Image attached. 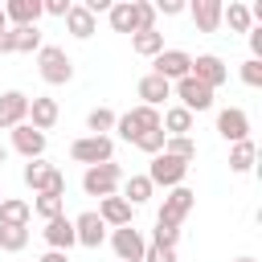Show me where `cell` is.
Segmentation results:
<instances>
[{
  "instance_id": "6da1fadb",
  "label": "cell",
  "mask_w": 262,
  "mask_h": 262,
  "mask_svg": "<svg viewBox=\"0 0 262 262\" xmlns=\"http://www.w3.org/2000/svg\"><path fill=\"white\" fill-rule=\"evenodd\" d=\"M37 74H41V82H49V86H66V82L74 78V61H70V53H66L61 45H41V49H37Z\"/></svg>"
},
{
  "instance_id": "7a4b0ae2",
  "label": "cell",
  "mask_w": 262,
  "mask_h": 262,
  "mask_svg": "<svg viewBox=\"0 0 262 262\" xmlns=\"http://www.w3.org/2000/svg\"><path fill=\"white\" fill-rule=\"evenodd\" d=\"M70 160L74 164H86V168L106 164V160H115V139L111 135H78L70 143Z\"/></svg>"
},
{
  "instance_id": "3957f363",
  "label": "cell",
  "mask_w": 262,
  "mask_h": 262,
  "mask_svg": "<svg viewBox=\"0 0 262 262\" xmlns=\"http://www.w3.org/2000/svg\"><path fill=\"white\" fill-rule=\"evenodd\" d=\"M123 184V168L115 164V160H106V164H94V168H86L82 172V192L86 196H115V188Z\"/></svg>"
},
{
  "instance_id": "277c9868",
  "label": "cell",
  "mask_w": 262,
  "mask_h": 262,
  "mask_svg": "<svg viewBox=\"0 0 262 262\" xmlns=\"http://www.w3.org/2000/svg\"><path fill=\"white\" fill-rule=\"evenodd\" d=\"M156 127H160V111H156V106H143V102L115 119V131H119V139H127V143H135L139 135L156 131Z\"/></svg>"
},
{
  "instance_id": "5b68a950",
  "label": "cell",
  "mask_w": 262,
  "mask_h": 262,
  "mask_svg": "<svg viewBox=\"0 0 262 262\" xmlns=\"http://www.w3.org/2000/svg\"><path fill=\"white\" fill-rule=\"evenodd\" d=\"M143 176L151 180V188H176V184H184L188 164L176 160V156H168V151H160V156H151V164H147Z\"/></svg>"
},
{
  "instance_id": "8992f818",
  "label": "cell",
  "mask_w": 262,
  "mask_h": 262,
  "mask_svg": "<svg viewBox=\"0 0 262 262\" xmlns=\"http://www.w3.org/2000/svg\"><path fill=\"white\" fill-rule=\"evenodd\" d=\"M192 205H196V192H192V188H184V184H176V188H168V196H164V205H160L156 221H160V225L180 229V221L192 213Z\"/></svg>"
},
{
  "instance_id": "52a82bcc",
  "label": "cell",
  "mask_w": 262,
  "mask_h": 262,
  "mask_svg": "<svg viewBox=\"0 0 262 262\" xmlns=\"http://www.w3.org/2000/svg\"><path fill=\"white\" fill-rule=\"evenodd\" d=\"M188 70H192V53L188 49H164V53L151 57V74L164 78V82H180V78H188Z\"/></svg>"
},
{
  "instance_id": "ba28073f",
  "label": "cell",
  "mask_w": 262,
  "mask_h": 262,
  "mask_svg": "<svg viewBox=\"0 0 262 262\" xmlns=\"http://www.w3.org/2000/svg\"><path fill=\"white\" fill-rule=\"evenodd\" d=\"M172 94L180 98L176 106H184L188 115H201V111H209V106H213V90H209V86H201L192 74H188V78H180V82H172Z\"/></svg>"
},
{
  "instance_id": "9c48e42d",
  "label": "cell",
  "mask_w": 262,
  "mask_h": 262,
  "mask_svg": "<svg viewBox=\"0 0 262 262\" xmlns=\"http://www.w3.org/2000/svg\"><path fill=\"white\" fill-rule=\"evenodd\" d=\"M188 74H192L201 86H209V90H217V86H225V82H229V66H225L217 53H196Z\"/></svg>"
},
{
  "instance_id": "30bf717a",
  "label": "cell",
  "mask_w": 262,
  "mask_h": 262,
  "mask_svg": "<svg viewBox=\"0 0 262 262\" xmlns=\"http://www.w3.org/2000/svg\"><path fill=\"white\" fill-rule=\"evenodd\" d=\"M111 250H115L119 262H143L147 242H143V233L135 225H123V229H111Z\"/></svg>"
},
{
  "instance_id": "8fae6325",
  "label": "cell",
  "mask_w": 262,
  "mask_h": 262,
  "mask_svg": "<svg viewBox=\"0 0 262 262\" xmlns=\"http://www.w3.org/2000/svg\"><path fill=\"white\" fill-rule=\"evenodd\" d=\"M217 135H221L225 143H242V139H250V115H246L242 106H225V111H217Z\"/></svg>"
},
{
  "instance_id": "7c38bea8",
  "label": "cell",
  "mask_w": 262,
  "mask_h": 262,
  "mask_svg": "<svg viewBox=\"0 0 262 262\" xmlns=\"http://www.w3.org/2000/svg\"><path fill=\"white\" fill-rule=\"evenodd\" d=\"M74 237H78V246H86V250H98V246L106 242V225H102V217H98L94 209L78 213V217H74Z\"/></svg>"
},
{
  "instance_id": "4fadbf2b",
  "label": "cell",
  "mask_w": 262,
  "mask_h": 262,
  "mask_svg": "<svg viewBox=\"0 0 262 262\" xmlns=\"http://www.w3.org/2000/svg\"><path fill=\"white\" fill-rule=\"evenodd\" d=\"M20 123H29V94L4 90V94H0V131H12V127H20Z\"/></svg>"
},
{
  "instance_id": "5bb4252c",
  "label": "cell",
  "mask_w": 262,
  "mask_h": 262,
  "mask_svg": "<svg viewBox=\"0 0 262 262\" xmlns=\"http://www.w3.org/2000/svg\"><path fill=\"white\" fill-rule=\"evenodd\" d=\"M12 151H20L25 160H41L45 156V135L37 127L20 123V127H12Z\"/></svg>"
},
{
  "instance_id": "9a60e30c",
  "label": "cell",
  "mask_w": 262,
  "mask_h": 262,
  "mask_svg": "<svg viewBox=\"0 0 262 262\" xmlns=\"http://www.w3.org/2000/svg\"><path fill=\"white\" fill-rule=\"evenodd\" d=\"M94 213L102 217V225H106V229H123V225H131V213H135V209H131V205L115 192V196H102Z\"/></svg>"
},
{
  "instance_id": "2e32d148",
  "label": "cell",
  "mask_w": 262,
  "mask_h": 262,
  "mask_svg": "<svg viewBox=\"0 0 262 262\" xmlns=\"http://www.w3.org/2000/svg\"><path fill=\"white\" fill-rule=\"evenodd\" d=\"M45 242H49V250H61V254H70V246H78V237H74V217H53V221H45Z\"/></svg>"
},
{
  "instance_id": "e0dca14e",
  "label": "cell",
  "mask_w": 262,
  "mask_h": 262,
  "mask_svg": "<svg viewBox=\"0 0 262 262\" xmlns=\"http://www.w3.org/2000/svg\"><path fill=\"white\" fill-rule=\"evenodd\" d=\"M57 98H49V94H37V98H29V127H37L41 135L57 123Z\"/></svg>"
},
{
  "instance_id": "ac0fdd59",
  "label": "cell",
  "mask_w": 262,
  "mask_h": 262,
  "mask_svg": "<svg viewBox=\"0 0 262 262\" xmlns=\"http://www.w3.org/2000/svg\"><path fill=\"white\" fill-rule=\"evenodd\" d=\"M4 20H12V29L37 25L41 20V0H8L4 4Z\"/></svg>"
},
{
  "instance_id": "d6986e66",
  "label": "cell",
  "mask_w": 262,
  "mask_h": 262,
  "mask_svg": "<svg viewBox=\"0 0 262 262\" xmlns=\"http://www.w3.org/2000/svg\"><path fill=\"white\" fill-rule=\"evenodd\" d=\"M135 94L143 98V106H156V111H160V102L172 98V82H164V78H156V74H143L139 86H135Z\"/></svg>"
},
{
  "instance_id": "ffe728a7",
  "label": "cell",
  "mask_w": 262,
  "mask_h": 262,
  "mask_svg": "<svg viewBox=\"0 0 262 262\" xmlns=\"http://www.w3.org/2000/svg\"><path fill=\"white\" fill-rule=\"evenodd\" d=\"M188 12H192V25L201 33H217L221 29V0H196Z\"/></svg>"
},
{
  "instance_id": "44dd1931",
  "label": "cell",
  "mask_w": 262,
  "mask_h": 262,
  "mask_svg": "<svg viewBox=\"0 0 262 262\" xmlns=\"http://www.w3.org/2000/svg\"><path fill=\"white\" fill-rule=\"evenodd\" d=\"M33 221V205L20 196H4L0 201V225H29Z\"/></svg>"
},
{
  "instance_id": "7402d4cb",
  "label": "cell",
  "mask_w": 262,
  "mask_h": 262,
  "mask_svg": "<svg viewBox=\"0 0 262 262\" xmlns=\"http://www.w3.org/2000/svg\"><path fill=\"white\" fill-rule=\"evenodd\" d=\"M192 123H196V115H188L184 106H168V111L160 115L164 135H188V131H192Z\"/></svg>"
},
{
  "instance_id": "603a6c76",
  "label": "cell",
  "mask_w": 262,
  "mask_h": 262,
  "mask_svg": "<svg viewBox=\"0 0 262 262\" xmlns=\"http://www.w3.org/2000/svg\"><path fill=\"white\" fill-rule=\"evenodd\" d=\"M254 160H258V147H254V139H242V143H229V172H237V176H246V172L254 168Z\"/></svg>"
},
{
  "instance_id": "cb8c5ba5",
  "label": "cell",
  "mask_w": 262,
  "mask_h": 262,
  "mask_svg": "<svg viewBox=\"0 0 262 262\" xmlns=\"http://www.w3.org/2000/svg\"><path fill=\"white\" fill-rule=\"evenodd\" d=\"M151 192H156V188H151V180H147L143 172H139V176H127V180H123V201H127L131 209L147 205V201H151Z\"/></svg>"
},
{
  "instance_id": "d4e9b609",
  "label": "cell",
  "mask_w": 262,
  "mask_h": 262,
  "mask_svg": "<svg viewBox=\"0 0 262 262\" xmlns=\"http://www.w3.org/2000/svg\"><path fill=\"white\" fill-rule=\"evenodd\" d=\"M221 25H229L233 33H250V29H254V20H250V8H246L242 0H229V4H221Z\"/></svg>"
},
{
  "instance_id": "484cf974",
  "label": "cell",
  "mask_w": 262,
  "mask_h": 262,
  "mask_svg": "<svg viewBox=\"0 0 262 262\" xmlns=\"http://www.w3.org/2000/svg\"><path fill=\"white\" fill-rule=\"evenodd\" d=\"M66 29H70V37L86 41V37H94V16H90L82 4H70V12H66Z\"/></svg>"
},
{
  "instance_id": "4316f807",
  "label": "cell",
  "mask_w": 262,
  "mask_h": 262,
  "mask_svg": "<svg viewBox=\"0 0 262 262\" xmlns=\"http://www.w3.org/2000/svg\"><path fill=\"white\" fill-rule=\"evenodd\" d=\"M131 49H135L139 57H156V53H164V33H160V29L131 33Z\"/></svg>"
},
{
  "instance_id": "83f0119b",
  "label": "cell",
  "mask_w": 262,
  "mask_h": 262,
  "mask_svg": "<svg viewBox=\"0 0 262 262\" xmlns=\"http://www.w3.org/2000/svg\"><path fill=\"white\" fill-rule=\"evenodd\" d=\"M53 172H57V168H53V164H49V160H45V156H41V160H29V164H25V172H20V176H25V184H29V188H33V192H41V188H45V184H49V176H53Z\"/></svg>"
},
{
  "instance_id": "f1b7e54d",
  "label": "cell",
  "mask_w": 262,
  "mask_h": 262,
  "mask_svg": "<svg viewBox=\"0 0 262 262\" xmlns=\"http://www.w3.org/2000/svg\"><path fill=\"white\" fill-rule=\"evenodd\" d=\"M106 20H111V29H115V33H135V4H131V0L111 4Z\"/></svg>"
},
{
  "instance_id": "f546056e",
  "label": "cell",
  "mask_w": 262,
  "mask_h": 262,
  "mask_svg": "<svg viewBox=\"0 0 262 262\" xmlns=\"http://www.w3.org/2000/svg\"><path fill=\"white\" fill-rule=\"evenodd\" d=\"M37 49H41V29L37 25L12 29V53H37Z\"/></svg>"
},
{
  "instance_id": "4dcf8cb0",
  "label": "cell",
  "mask_w": 262,
  "mask_h": 262,
  "mask_svg": "<svg viewBox=\"0 0 262 262\" xmlns=\"http://www.w3.org/2000/svg\"><path fill=\"white\" fill-rule=\"evenodd\" d=\"M29 246V225H0V250L20 254Z\"/></svg>"
},
{
  "instance_id": "1f68e13d",
  "label": "cell",
  "mask_w": 262,
  "mask_h": 262,
  "mask_svg": "<svg viewBox=\"0 0 262 262\" xmlns=\"http://www.w3.org/2000/svg\"><path fill=\"white\" fill-rule=\"evenodd\" d=\"M115 119H119V115H115L111 106H94V111L86 115V131H90V135H106V131H115Z\"/></svg>"
},
{
  "instance_id": "d6a6232c",
  "label": "cell",
  "mask_w": 262,
  "mask_h": 262,
  "mask_svg": "<svg viewBox=\"0 0 262 262\" xmlns=\"http://www.w3.org/2000/svg\"><path fill=\"white\" fill-rule=\"evenodd\" d=\"M164 151L176 156V160H184V164L196 160V143H192V135H168V139H164Z\"/></svg>"
},
{
  "instance_id": "836d02e7",
  "label": "cell",
  "mask_w": 262,
  "mask_h": 262,
  "mask_svg": "<svg viewBox=\"0 0 262 262\" xmlns=\"http://www.w3.org/2000/svg\"><path fill=\"white\" fill-rule=\"evenodd\" d=\"M33 213H37L41 221H53V217H61V213H66V196H49V192H37V201H33Z\"/></svg>"
},
{
  "instance_id": "e575fe53",
  "label": "cell",
  "mask_w": 262,
  "mask_h": 262,
  "mask_svg": "<svg viewBox=\"0 0 262 262\" xmlns=\"http://www.w3.org/2000/svg\"><path fill=\"white\" fill-rule=\"evenodd\" d=\"M131 4H135V33L156 29V8H151V0H131Z\"/></svg>"
},
{
  "instance_id": "d590c367",
  "label": "cell",
  "mask_w": 262,
  "mask_h": 262,
  "mask_svg": "<svg viewBox=\"0 0 262 262\" xmlns=\"http://www.w3.org/2000/svg\"><path fill=\"white\" fill-rule=\"evenodd\" d=\"M164 139H168V135H164V127H156V131L139 135V139H135V147H139V151H147V156H160V151H164Z\"/></svg>"
},
{
  "instance_id": "8d00e7d4",
  "label": "cell",
  "mask_w": 262,
  "mask_h": 262,
  "mask_svg": "<svg viewBox=\"0 0 262 262\" xmlns=\"http://www.w3.org/2000/svg\"><path fill=\"white\" fill-rule=\"evenodd\" d=\"M176 242H180V229H172V225H160V221H156V229H151V246L176 250Z\"/></svg>"
},
{
  "instance_id": "74e56055",
  "label": "cell",
  "mask_w": 262,
  "mask_h": 262,
  "mask_svg": "<svg viewBox=\"0 0 262 262\" xmlns=\"http://www.w3.org/2000/svg\"><path fill=\"white\" fill-rule=\"evenodd\" d=\"M242 82H246V86H262V61L246 57V61H242Z\"/></svg>"
},
{
  "instance_id": "f35d334b",
  "label": "cell",
  "mask_w": 262,
  "mask_h": 262,
  "mask_svg": "<svg viewBox=\"0 0 262 262\" xmlns=\"http://www.w3.org/2000/svg\"><path fill=\"white\" fill-rule=\"evenodd\" d=\"M143 262H180V258H176V250H164V246H151V242H147Z\"/></svg>"
},
{
  "instance_id": "ab89813d",
  "label": "cell",
  "mask_w": 262,
  "mask_h": 262,
  "mask_svg": "<svg viewBox=\"0 0 262 262\" xmlns=\"http://www.w3.org/2000/svg\"><path fill=\"white\" fill-rule=\"evenodd\" d=\"M70 4H74V0H41V12H49V16H61V20H66Z\"/></svg>"
},
{
  "instance_id": "60d3db41",
  "label": "cell",
  "mask_w": 262,
  "mask_h": 262,
  "mask_svg": "<svg viewBox=\"0 0 262 262\" xmlns=\"http://www.w3.org/2000/svg\"><path fill=\"white\" fill-rule=\"evenodd\" d=\"M151 8L164 12V16H180V12H184V0H156Z\"/></svg>"
},
{
  "instance_id": "b9f144b4",
  "label": "cell",
  "mask_w": 262,
  "mask_h": 262,
  "mask_svg": "<svg viewBox=\"0 0 262 262\" xmlns=\"http://www.w3.org/2000/svg\"><path fill=\"white\" fill-rule=\"evenodd\" d=\"M250 57H254V61H262V25H254V29H250Z\"/></svg>"
},
{
  "instance_id": "7bdbcfd3",
  "label": "cell",
  "mask_w": 262,
  "mask_h": 262,
  "mask_svg": "<svg viewBox=\"0 0 262 262\" xmlns=\"http://www.w3.org/2000/svg\"><path fill=\"white\" fill-rule=\"evenodd\" d=\"M41 192H49V196H66V176H61V172H53V176H49V184H45Z\"/></svg>"
},
{
  "instance_id": "ee69618b",
  "label": "cell",
  "mask_w": 262,
  "mask_h": 262,
  "mask_svg": "<svg viewBox=\"0 0 262 262\" xmlns=\"http://www.w3.org/2000/svg\"><path fill=\"white\" fill-rule=\"evenodd\" d=\"M0 53H12V29H0Z\"/></svg>"
},
{
  "instance_id": "f6af8a7d",
  "label": "cell",
  "mask_w": 262,
  "mask_h": 262,
  "mask_svg": "<svg viewBox=\"0 0 262 262\" xmlns=\"http://www.w3.org/2000/svg\"><path fill=\"white\" fill-rule=\"evenodd\" d=\"M37 262H70V254H61V250H49V254H41Z\"/></svg>"
},
{
  "instance_id": "bcb514c9",
  "label": "cell",
  "mask_w": 262,
  "mask_h": 262,
  "mask_svg": "<svg viewBox=\"0 0 262 262\" xmlns=\"http://www.w3.org/2000/svg\"><path fill=\"white\" fill-rule=\"evenodd\" d=\"M4 160H8V147H4V143H0V164H4Z\"/></svg>"
},
{
  "instance_id": "7dc6e473",
  "label": "cell",
  "mask_w": 262,
  "mask_h": 262,
  "mask_svg": "<svg viewBox=\"0 0 262 262\" xmlns=\"http://www.w3.org/2000/svg\"><path fill=\"white\" fill-rule=\"evenodd\" d=\"M0 29H8V20H4V8H0Z\"/></svg>"
},
{
  "instance_id": "c3c4849f",
  "label": "cell",
  "mask_w": 262,
  "mask_h": 262,
  "mask_svg": "<svg viewBox=\"0 0 262 262\" xmlns=\"http://www.w3.org/2000/svg\"><path fill=\"white\" fill-rule=\"evenodd\" d=\"M233 262H254V258H233Z\"/></svg>"
},
{
  "instance_id": "681fc988",
  "label": "cell",
  "mask_w": 262,
  "mask_h": 262,
  "mask_svg": "<svg viewBox=\"0 0 262 262\" xmlns=\"http://www.w3.org/2000/svg\"><path fill=\"white\" fill-rule=\"evenodd\" d=\"M0 201H4V192H0Z\"/></svg>"
}]
</instances>
